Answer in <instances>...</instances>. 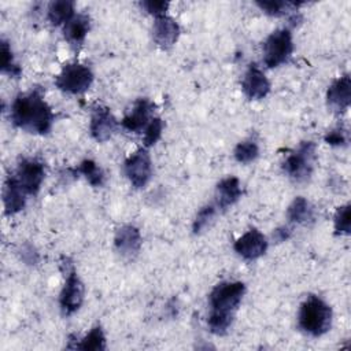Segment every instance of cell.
Here are the masks:
<instances>
[{
	"instance_id": "cell-1",
	"label": "cell",
	"mask_w": 351,
	"mask_h": 351,
	"mask_svg": "<svg viewBox=\"0 0 351 351\" xmlns=\"http://www.w3.org/2000/svg\"><path fill=\"white\" fill-rule=\"evenodd\" d=\"M10 118L16 128L33 134H47L55 119L41 89L19 93L11 104Z\"/></svg>"
},
{
	"instance_id": "cell-2",
	"label": "cell",
	"mask_w": 351,
	"mask_h": 351,
	"mask_svg": "<svg viewBox=\"0 0 351 351\" xmlns=\"http://www.w3.org/2000/svg\"><path fill=\"white\" fill-rule=\"evenodd\" d=\"M244 293L245 285L241 281H222L211 289L208 295L210 313L207 318L211 333L222 336L229 330Z\"/></svg>"
},
{
	"instance_id": "cell-3",
	"label": "cell",
	"mask_w": 351,
	"mask_h": 351,
	"mask_svg": "<svg viewBox=\"0 0 351 351\" xmlns=\"http://www.w3.org/2000/svg\"><path fill=\"white\" fill-rule=\"evenodd\" d=\"M298 324L304 333L319 337L330 329L332 308L319 296L308 295L299 307Z\"/></svg>"
},
{
	"instance_id": "cell-4",
	"label": "cell",
	"mask_w": 351,
	"mask_h": 351,
	"mask_svg": "<svg viewBox=\"0 0 351 351\" xmlns=\"http://www.w3.org/2000/svg\"><path fill=\"white\" fill-rule=\"evenodd\" d=\"M315 149V143L302 141L299 147L284 160L282 170L285 174L296 182H306L314 170Z\"/></svg>"
},
{
	"instance_id": "cell-5",
	"label": "cell",
	"mask_w": 351,
	"mask_h": 351,
	"mask_svg": "<svg viewBox=\"0 0 351 351\" xmlns=\"http://www.w3.org/2000/svg\"><path fill=\"white\" fill-rule=\"evenodd\" d=\"M64 273V285L59 296V304L64 315H71L80 310L84 302V284L80 280L73 263L69 258L62 256L60 263Z\"/></svg>"
},
{
	"instance_id": "cell-6",
	"label": "cell",
	"mask_w": 351,
	"mask_h": 351,
	"mask_svg": "<svg viewBox=\"0 0 351 351\" xmlns=\"http://www.w3.org/2000/svg\"><path fill=\"white\" fill-rule=\"evenodd\" d=\"M93 82L92 70L81 63H67L55 78L58 89L66 93L78 95L90 88Z\"/></svg>"
},
{
	"instance_id": "cell-7",
	"label": "cell",
	"mask_w": 351,
	"mask_h": 351,
	"mask_svg": "<svg viewBox=\"0 0 351 351\" xmlns=\"http://www.w3.org/2000/svg\"><path fill=\"white\" fill-rule=\"evenodd\" d=\"M293 51L289 29H277L270 33L263 44V62L269 69L285 63Z\"/></svg>"
},
{
	"instance_id": "cell-8",
	"label": "cell",
	"mask_w": 351,
	"mask_h": 351,
	"mask_svg": "<svg viewBox=\"0 0 351 351\" xmlns=\"http://www.w3.org/2000/svg\"><path fill=\"white\" fill-rule=\"evenodd\" d=\"M12 176L16 180V182L19 184V186L26 192L27 196L29 195L34 196L40 191V186L44 181L45 167L43 165V162H40L37 159L26 158L19 162V165Z\"/></svg>"
},
{
	"instance_id": "cell-9",
	"label": "cell",
	"mask_w": 351,
	"mask_h": 351,
	"mask_svg": "<svg viewBox=\"0 0 351 351\" xmlns=\"http://www.w3.org/2000/svg\"><path fill=\"white\" fill-rule=\"evenodd\" d=\"M123 170L125 176L134 188H144L152 176V162L148 151L141 148L133 152L125 160Z\"/></svg>"
},
{
	"instance_id": "cell-10",
	"label": "cell",
	"mask_w": 351,
	"mask_h": 351,
	"mask_svg": "<svg viewBox=\"0 0 351 351\" xmlns=\"http://www.w3.org/2000/svg\"><path fill=\"white\" fill-rule=\"evenodd\" d=\"M267 239L262 232H259L255 228L247 230L233 244V250L245 261H255L261 258L267 251Z\"/></svg>"
},
{
	"instance_id": "cell-11",
	"label": "cell",
	"mask_w": 351,
	"mask_h": 351,
	"mask_svg": "<svg viewBox=\"0 0 351 351\" xmlns=\"http://www.w3.org/2000/svg\"><path fill=\"white\" fill-rule=\"evenodd\" d=\"M118 122L114 114L106 106H96L92 110L89 132L97 143L107 141L117 130Z\"/></svg>"
},
{
	"instance_id": "cell-12",
	"label": "cell",
	"mask_w": 351,
	"mask_h": 351,
	"mask_svg": "<svg viewBox=\"0 0 351 351\" xmlns=\"http://www.w3.org/2000/svg\"><path fill=\"white\" fill-rule=\"evenodd\" d=\"M241 89L247 99L250 100H261L267 96L270 92V82L265 73L255 64L251 63L244 73L241 81Z\"/></svg>"
},
{
	"instance_id": "cell-13",
	"label": "cell",
	"mask_w": 351,
	"mask_h": 351,
	"mask_svg": "<svg viewBox=\"0 0 351 351\" xmlns=\"http://www.w3.org/2000/svg\"><path fill=\"white\" fill-rule=\"evenodd\" d=\"M143 244L140 230L133 225L121 226L114 237L117 252L125 259H134L140 252Z\"/></svg>"
},
{
	"instance_id": "cell-14",
	"label": "cell",
	"mask_w": 351,
	"mask_h": 351,
	"mask_svg": "<svg viewBox=\"0 0 351 351\" xmlns=\"http://www.w3.org/2000/svg\"><path fill=\"white\" fill-rule=\"evenodd\" d=\"M328 107L337 112H346L351 104V78L343 75L336 78L326 90Z\"/></svg>"
},
{
	"instance_id": "cell-15",
	"label": "cell",
	"mask_w": 351,
	"mask_h": 351,
	"mask_svg": "<svg viewBox=\"0 0 351 351\" xmlns=\"http://www.w3.org/2000/svg\"><path fill=\"white\" fill-rule=\"evenodd\" d=\"M155 104L147 99V97H140L132 107V110L123 117L122 119V126L123 129L129 132L138 133L145 129L148 122L151 121V112L154 111Z\"/></svg>"
},
{
	"instance_id": "cell-16",
	"label": "cell",
	"mask_w": 351,
	"mask_h": 351,
	"mask_svg": "<svg viewBox=\"0 0 351 351\" xmlns=\"http://www.w3.org/2000/svg\"><path fill=\"white\" fill-rule=\"evenodd\" d=\"M180 26L178 23L169 15L158 16L155 18L154 26H152V37L156 45H159L163 49L171 48L178 37H180Z\"/></svg>"
},
{
	"instance_id": "cell-17",
	"label": "cell",
	"mask_w": 351,
	"mask_h": 351,
	"mask_svg": "<svg viewBox=\"0 0 351 351\" xmlns=\"http://www.w3.org/2000/svg\"><path fill=\"white\" fill-rule=\"evenodd\" d=\"M26 192L19 186L14 176H8L3 188V204L7 215H12L23 210L26 204Z\"/></svg>"
},
{
	"instance_id": "cell-18",
	"label": "cell",
	"mask_w": 351,
	"mask_h": 351,
	"mask_svg": "<svg viewBox=\"0 0 351 351\" xmlns=\"http://www.w3.org/2000/svg\"><path fill=\"white\" fill-rule=\"evenodd\" d=\"M240 181L236 177H226L217 184L215 188V206L219 210H226L241 197Z\"/></svg>"
},
{
	"instance_id": "cell-19",
	"label": "cell",
	"mask_w": 351,
	"mask_h": 351,
	"mask_svg": "<svg viewBox=\"0 0 351 351\" xmlns=\"http://www.w3.org/2000/svg\"><path fill=\"white\" fill-rule=\"evenodd\" d=\"M89 16L85 14H77L74 15L63 27L64 38L73 45V47H81L85 41V37L89 32Z\"/></svg>"
},
{
	"instance_id": "cell-20",
	"label": "cell",
	"mask_w": 351,
	"mask_h": 351,
	"mask_svg": "<svg viewBox=\"0 0 351 351\" xmlns=\"http://www.w3.org/2000/svg\"><path fill=\"white\" fill-rule=\"evenodd\" d=\"M287 218L289 222L299 223V225H307L314 221V207L306 197L298 196L288 206Z\"/></svg>"
},
{
	"instance_id": "cell-21",
	"label": "cell",
	"mask_w": 351,
	"mask_h": 351,
	"mask_svg": "<svg viewBox=\"0 0 351 351\" xmlns=\"http://www.w3.org/2000/svg\"><path fill=\"white\" fill-rule=\"evenodd\" d=\"M48 21L53 26L66 25L74 14V3L70 0H56L48 5Z\"/></svg>"
},
{
	"instance_id": "cell-22",
	"label": "cell",
	"mask_w": 351,
	"mask_h": 351,
	"mask_svg": "<svg viewBox=\"0 0 351 351\" xmlns=\"http://www.w3.org/2000/svg\"><path fill=\"white\" fill-rule=\"evenodd\" d=\"M75 350H84V351H104L106 350V336L100 325L93 326L89 333L78 340L74 346Z\"/></svg>"
},
{
	"instance_id": "cell-23",
	"label": "cell",
	"mask_w": 351,
	"mask_h": 351,
	"mask_svg": "<svg viewBox=\"0 0 351 351\" xmlns=\"http://www.w3.org/2000/svg\"><path fill=\"white\" fill-rule=\"evenodd\" d=\"M74 171L77 174H81L85 177V180L92 185V186H103L104 184V173L101 167L92 159H84L75 169Z\"/></svg>"
},
{
	"instance_id": "cell-24",
	"label": "cell",
	"mask_w": 351,
	"mask_h": 351,
	"mask_svg": "<svg viewBox=\"0 0 351 351\" xmlns=\"http://www.w3.org/2000/svg\"><path fill=\"white\" fill-rule=\"evenodd\" d=\"M0 69H1V73L12 78H18L22 73V69L14 60V55L8 41H5L4 38L0 43Z\"/></svg>"
},
{
	"instance_id": "cell-25",
	"label": "cell",
	"mask_w": 351,
	"mask_h": 351,
	"mask_svg": "<svg viewBox=\"0 0 351 351\" xmlns=\"http://www.w3.org/2000/svg\"><path fill=\"white\" fill-rule=\"evenodd\" d=\"M259 155V147L255 141L252 140H244L240 141L234 149H233V156L239 163L247 165L254 162Z\"/></svg>"
},
{
	"instance_id": "cell-26",
	"label": "cell",
	"mask_w": 351,
	"mask_h": 351,
	"mask_svg": "<svg viewBox=\"0 0 351 351\" xmlns=\"http://www.w3.org/2000/svg\"><path fill=\"white\" fill-rule=\"evenodd\" d=\"M215 213H217V206L215 204H207V206H203L199 213L196 214L195 219H193V223H192V230L195 234H200L203 230H206L213 218L215 217Z\"/></svg>"
},
{
	"instance_id": "cell-27",
	"label": "cell",
	"mask_w": 351,
	"mask_h": 351,
	"mask_svg": "<svg viewBox=\"0 0 351 351\" xmlns=\"http://www.w3.org/2000/svg\"><path fill=\"white\" fill-rule=\"evenodd\" d=\"M336 234H350L351 232V207L350 204L340 206L333 217Z\"/></svg>"
},
{
	"instance_id": "cell-28",
	"label": "cell",
	"mask_w": 351,
	"mask_h": 351,
	"mask_svg": "<svg viewBox=\"0 0 351 351\" xmlns=\"http://www.w3.org/2000/svg\"><path fill=\"white\" fill-rule=\"evenodd\" d=\"M162 132H163V121L159 117L151 118V121L144 129V137H143L144 145L145 147L154 145L160 138Z\"/></svg>"
},
{
	"instance_id": "cell-29",
	"label": "cell",
	"mask_w": 351,
	"mask_h": 351,
	"mask_svg": "<svg viewBox=\"0 0 351 351\" xmlns=\"http://www.w3.org/2000/svg\"><path fill=\"white\" fill-rule=\"evenodd\" d=\"M256 5L267 15L271 16H278L285 14L287 7H289L291 4L287 1H278V0H270V1H256Z\"/></svg>"
},
{
	"instance_id": "cell-30",
	"label": "cell",
	"mask_w": 351,
	"mask_h": 351,
	"mask_svg": "<svg viewBox=\"0 0 351 351\" xmlns=\"http://www.w3.org/2000/svg\"><path fill=\"white\" fill-rule=\"evenodd\" d=\"M140 5H141L148 14L154 15L155 18L166 15V11H167V8H169V3H167V1H155V0L141 1Z\"/></svg>"
},
{
	"instance_id": "cell-31",
	"label": "cell",
	"mask_w": 351,
	"mask_h": 351,
	"mask_svg": "<svg viewBox=\"0 0 351 351\" xmlns=\"http://www.w3.org/2000/svg\"><path fill=\"white\" fill-rule=\"evenodd\" d=\"M325 141L330 145H344L347 143V137H346V132L341 128H336L332 129L330 132H328L325 134Z\"/></svg>"
},
{
	"instance_id": "cell-32",
	"label": "cell",
	"mask_w": 351,
	"mask_h": 351,
	"mask_svg": "<svg viewBox=\"0 0 351 351\" xmlns=\"http://www.w3.org/2000/svg\"><path fill=\"white\" fill-rule=\"evenodd\" d=\"M21 258L27 265H36L38 262V254H37V251L34 250V247L32 244H25L21 248Z\"/></svg>"
},
{
	"instance_id": "cell-33",
	"label": "cell",
	"mask_w": 351,
	"mask_h": 351,
	"mask_svg": "<svg viewBox=\"0 0 351 351\" xmlns=\"http://www.w3.org/2000/svg\"><path fill=\"white\" fill-rule=\"evenodd\" d=\"M289 236H291V230H289L288 228H285V226H281V228L274 229V232H273V234H271L273 240L277 241V243H282V241L288 240Z\"/></svg>"
}]
</instances>
